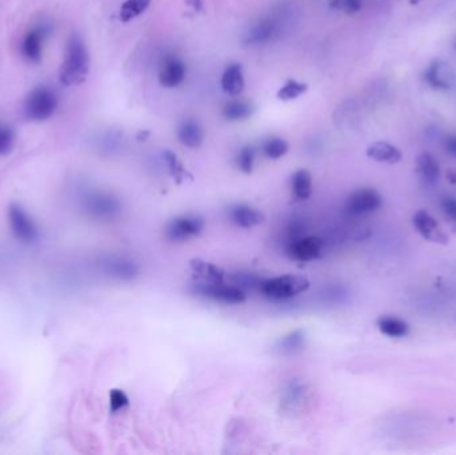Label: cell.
Segmentation results:
<instances>
[{
	"mask_svg": "<svg viewBox=\"0 0 456 455\" xmlns=\"http://www.w3.org/2000/svg\"><path fill=\"white\" fill-rule=\"evenodd\" d=\"M308 86L305 83H301L298 80H288L283 87H281V90L278 91V99L283 100V102H289V100H295L299 96L303 95L304 93L307 91Z\"/></svg>",
	"mask_w": 456,
	"mask_h": 455,
	"instance_id": "24",
	"label": "cell"
},
{
	"mask_svg": "<svg viewBox=\"0 0 456 455\" xmlns=\"http://www.w3.org/2000/svg\"><path fill=\"white\" fill-rule=\"evenodd\" d=\"M15 146V133L11 126L0 122V156H6Z\"/></svg>",
	"mask_w": 456,
	"mask_h": 455,
	"instance_id": "27",
	"label": "cell"
},
{
	"mask_svg": "<svg viewBox=\"0 0 456 455\" xmlns=\"http://www.w3.org/2000/svg\"><path fill=\"white\" fill-rule=\"evenodd\" d=\"M254 160H255V152L252 150V147H243L239 155H238V167L239 170L245 174H251L254 170Z\"/></svg>",
	"mask_w": 456,
	"mask_h": 455,
	"instance_id": "28",
	"label": "cell"
},
{
	"mask_svg": "<svg viewBox=\"0 0 456 455\" xmlns=\"http://www.w3.org/2000/svg\"><path fill=\"white\" fill-rule=\"evenodd\" d=\"M222 89L229 96H239L245 91V76L240 64H229L225 70Z\"/></svg>",
	"mask_w": 456,
	"mask_h": 455,
	"instance_id": "16",
	"label": "cell"
},
{
	"mask_svg": "<svg viewBox=\"0 0 456 455\" xmlns=\"http://www.w3.org/2000/svg\"><path fill=\"white\" fill-rule=\"evenodd\" d=\"M304 334L301 330L292 331L289 333L287 337L283 338V341L281 342V347L282 350H288V351H294L296 349H301L303 344Z\"/></svg>",
	"mask_w": 456,
	"mask_h": 455,
	"instance_id": "31",
	"label": "cell"
},
{
	"mask_svg": "<svg viewBox=\"0 0 456 455\" xmlns=\"http://www.w3.org/2000/svg\"><path fill=\"white\" fill-rule=\"evenodd\" d=\"M53 27L50 23L41 21L27 31L20 44L21 57L27 62L37 64L43 57V47L46 39L50 37Z\"/></svg>",
	"mask_w": 456,
	"mask_h": 455,
	"instance_id": "4",
	"label": "cell"
},
{
	"mask_svg": "<svg viewBox=\"0 0 456 455\" xmlns=\"http://www.w3.org/2000/svg\"><path fill=\"white\" fill-rule=\"evenodd\" d=\"M447 179L456 185V169H451V170L447 171Z\"/></svg>",
	"mask_w": 456,
	"mask_h": 455,
	"instance_id": "35",
	"label": "cell"
},
{
	"mask_svg": "<svg viewBox=\"0 0 456 455\" xmlns=\"http://www.w3.org/2000/svg\"><path fill=\"white\" fill-rule=\"evenodd\" d=\"M426 82L435 90H447L451 87V76L447 71V64L434 60L424 73Z\"/></svg>",
	"mask_w": 456,
	"mask_h": 455,
	"instance_id": "18",
	"label": "cell"
},
{
	"mask_svg": "<svg viewBox=\"0 0 456 455\" xmlns=\"http://www.w3.org/2000/svg\"><path fill=\"white\" fill-rule=\"evenodd\" d=\"M383 203V198L379 192L374 189H361L354 191L347 202L345 211L351 215H365L379 209Z\"/></svg>",
	"mask_w": 456,
	"mask_h": 455,
	"instance_id": "8",
	"label": "cell"
},
{
	"mask_svg": "<svg viewBox=\"0 0 456 455\" xmlns=\"http://www.w3.org/2000/svg\"><path fill=\"white\" fill-rule=\"evenodd\" d=\"M324 242L318 236H307L296 241L289 247V255L295 261L310 262L318 259L322 255Z\"/></svg>",
	"mask_w": 456,
	"mask_h": 455,
	"instance_id": "10",
	"label": "cell"
},
{
	"mask_svg": "<svg viewBox=\"0 0 456 455\" xmlns=\"http://www.w3.org/2000/svg\"><path fill=\"white\" fill-rule=\"evenodd\" d=\"M108 266H110V272L119 278H133L136 272V267L131 262L117 261Z\"/></svg>",
	"mask_w": 456,
	"mask_h": 455,
	"instance_id": "29",
	"label": "cell"
},
{
	"mask_svg": "<svg viewBox=\"0 0 456 455\" xmlns=\"http://www.w3.org/2000/svg\"><path fill=\"white\" fill-rule=\"evenodd\" d=\"M8 223L11 232L21 243H34L38 239V228L27 211L19 205L8 207Z\"/></svg>",
	"mask_w": 456,
	"mask_h": 455,
	"instance_id": "5",
	"label": "cell"
},
{
	"mask_svg": "<svg viewBox=\"0 0 456 455\" xmlns=\"http://www.w3.org/2000/svg\"><path fill=\"white\" fill-rule=\"evenodd\" d=\"M190 267L192 272L199 278L202 282L206 284H222L225 282V271L219 266L206 262L199 258H193L190 261Z\"/></svg>",
	"mask_w": 456,
	"mask_h": 455,
	"instance_id": "13",
	"label": "cell"
},
{
	"mask_svg": "<svg viewBox=\"0 0 456 455\" xmlns=\"http://www.w3.org/2000/svg\"><path fill=\"white\" fill-rule=\"evenodd\" d=\"M186 64L178 57H167L159 73V83L166 89L178 87L186 77Z\"/></svg>",
	"mask_w": 456,
	"mask_h": 455,
	"instance_id": "11",
	"label": "cell"
},
{
	"mask_svg": "<svg viewBox=\"0 0 456 455\" xmlns=\"http://www.w3.org/2000/svg\"><path fill=\"white\" fill-rule=\"evenodd\" d=\"M367 156L375 162L387 163V165H397L403 158V154L398 147L390 145L387 142H375L367 149Z\"/></svg>",
	"mask_w": 456,
	"mask_h": 455,
	"instance_id": "14",
	"label": "cell"
},
{
	"mask_svg": "<svg viewBox=\"0 0 456 455\" xmlns=\"http://www.w3.org/2000/svg\"><path fill=\"white\" fill-rule=\"evenodd\" d=\"M205 228V219L199 215H180L167 223L166 236L171 242H184L196 236Z\"/></svg>",
	"mask_w": 456,
	"mask_h": 455,
	"instance_id": "7",
	"label": "cell"
},
{
	"mask_svg": "<svg viewBox=\"0 0 456 455\" xmlns=\"http://www.w3.org/2000/svg\"><path fill=\"white\" fill-rule=\"evenodd\" d=\"M292 191L301 201H305L312 194V176L307 170L296 171L292 175Z\"/></svg>",
	"mask_w": 456,
	"mask_h": 455,
	"instance_id": "21",
	"label": "cell"
},
{
	"mask_svg": "<svg viewBox=\"0 0 456 455\" xmlns=\"http://www.w3.org/2000/svg\"><path fill=\"white\" fill-rule=\"evenodd\" d=\"M378 328L381 334L390 338H404L410 334L408 323L395 317H380Z\"/></svg>",
	"mask_w": 456,
	"mask_h": 455,
	"instance_id": "19",
	"label": "cell"
},
{
	"mask_svg": "<svg viewBox=\"0 0 456 455\" xmlns=\"http://www.w3.org/2000/svg\"><path fill=\"white\" fill-rule=\"evenodd\" d=\"M417 174L424 185L434 186L440 175L437 159L428 152L420 154L417 159Z\"/></svg>",
	"mask_w": 456,
	"mask_h": 455,
	"instance_id": "17",
	"label": "cell"
},
{
	"mask_svg": "<svg viewBox=\"0 0 456 455\" xmlns=\"http://www.w3.org/2000/svg\"><path fill=\"white\" fill-rule=\"evenodd\" d=\"M308 287H310V281L305 277L292 275V274L268 278L259 282V290L262 291V294L269 299H276V301L294 298L307 291Z\"/></svg>",
	"mask_w": 456,
	"mask_h": 455,
	"instance_id": "2",
	"label": "cell"
},
{
	"mask_svg": "<svg viewBox=\"0 0 456 455\" xmlns=\"http://www.w3.org/2000/svg\"><path fill=\"white\" fill-rule=\"evenodd\" d=\"M288 151V143L282 138H271L263 145V152L268 159L276 160Z\"/></svg>",
	"mask_w": 456,
	"mask_h": 455,
	"instance_id": "25",
	"label": "cell"
},
{
	"mask_svg": "<svg viewBox=\"0 0 456 455\" xmlns=\"http://www.w3.org/2000/svg\"><path fill=\"white\" fill-rule=\"evenodd\" d=\"M441 210L444 215L456 226V199L455 198H444L441 201Z\"/></svg>",
	"mask_w": 456,
	"mask_h": 455,
	"instance_id": "33",
	"label": "cell"
},
{
	"mask_svg": "<svg viewBox=\"0 0 456 455\" xmlns=\"http://www.w3.org/2000/svg\"><path fill=\"white\" fill-rule=\"evenodd\" d=\"M331 7L343 11L347 15H354L361 8V0H332Z\"/></svg>",
	"mask_w": 456,
	"mask_h": 455,
	"instance_id": "30",
	"label": "cell"
},
{
	"mask_svg": "<svg viewBox=\"0 0 456 455\" xmlns=\"http://www.w3.org/2000/svg\"><path fill=\"white\" fill-rule=\"evenodd\" d=\"M229 219L239 228H251L262 225L266 221V215L248 205H235L229 210Z\"/></svg>",
	"mask_w": 456,
	"mask_h": 455,
	"instance_id": "12",
	"label": "cell"
},
{
	"mask_svg": "<svg viewBox=\"0 0 456 455\" xmlns=\"http://www.w3.org/2000/svg\"><path fill=\"white\" fill-rule=\"evenodd\" d=\"M252 106L246 100H231L223 109V116L229 122H238L245 120L252 115Z\"/></svg>",
	"mask_w": 456,
	"mask_h": 455,
	"instance_id": "22",
	"label": "cell"
},
{
	"mask_svg": "<svg viewBox=\"0 0 456 455\" xmlns=\"http://www.w3.org/2000/svg\"><path fill=\"white\" fill-rule=\"evenodd\" d=\"M90 71V55L83 39L73 34L66 46L64 57L59 70V79L64 86L83 83Z\"/></svg>",
	"mask_w": 456,
	"mask_h": 455,
	"instance_id": "1",
	"label": "cell"
},
{
	"mask_svg": "<svg viewBox=\"0 0 456 455\" xmlns=\"http://www.w3.org/2000/svg\"><path fill=\"white\" fill-rule=\"evenodd\" d=\"M163 156H164V160L169 166V170H170V174H171L172 178L180 183L186 176H187V171L183 167L182 162L178 159V156L173 154V152L170 151V150H166L163 152Z\"/></svg>",
	"mask_w": 456,
	"mask_h": 455,
	"instance_id": "26",
	"label": "cell"
},
{
	"mask_svg": "<svg viewBox=\"0 0 456 455\" xmlns=\"http://www.w3.org/2000/svg\"><path fill=\"white\" fill-rule=\"evenodd\" d=\"M412 223L424 239L437 245L448 243V235L440 228L437 219L426 210H419L415 212V215L412 216Z\"/></svg>",
	"mask_w": 456,
	"mask_h": 455,
	"instance_id": "9",
	"label": "cell"
},
{
	"mask_svg": "<svg viewBox=\"0 0 456 455\" xmlns=\"http://www.w3.org/2000/svg\"><path fill=\"white\" fill-rule=\"evenodd\" d=\"M151 0H126L120 7L119 18L122 21L127 23L130 20L135 19L136 17L142 15L149 8Z\"/></svg>",
	"mask_w": 456,
	"mask_h": 455,
	"instance_id": "23",
	"label": "cell"
},
{
	"mask_svg": "<svg viewBox=\"0 0 456 455\" xmlns=\"http://www.w3.org/2000/svg\"><path fill=\"white\" fill-rule=\"evenodd\" d=\"M276 30L275 21L271 19L260 20L255 26L249 28L245 43L247 44H259V43H266L269 39L274 37Z\"/></svg>",
	"mask_w": 456,
	"mask_h": 455,
	"instance_id": "20",
	"label": "cell"
},
{
	"mask_svg": "<svg viewBox=\"0 0 456 455\" xmlns=\"http://www.w3.org/2000/svg\"><path fill=\"white\" fill-rule=\"evenodd\" d=\"M444 149L451 156L456 158V136H448L444 142Z\"/></svg>",
	"mask_w": 456,
	"mask_h": 455,
	"instance_id": "34",
	"label": "cell"
},
{
	"mask_svg": "<svg viewBox=\"0 0 456 455\" xmlns=\"http://www.w3.org/2000/svg\"><path fill=\"white\" fill-rule=\"evenodd\" d=\"M59 99L48 87L40 86L34 89L24 100V116L31 122H44L57 113Z\"/></svg>",
	"mask_w": 456,
	"mask_h": 455,
	"instance_id": "3",
	"label": "cell"
},
{
	"mask_svg": "<svg viewBox=\"0 0 456 455\" xmlns=\"http://www.w3.org/2000/svg\"><path fill=\"white\" fill-rule=\"evenodd\" d=\"M130 405V399L126 396L124 391L114 389L110 391V407L113 413H117L119 410L124 409Z\"/></svg>",
	"mask_w": 456,
	"mask_h": 455,
	"instance_id": "32",
	"label": "cell"
},
{
	"mask_svg": "<svg viewBox=\"0 0 456 455\" xmlns=\"http://www.w3.org/2000/svg\"><path fill=\"white\" fill-rule=\"evenodd\" d=\"M179 142L189 149H199L205 140V131L195 120H184L178 129Z\"/></svg>",
	"mask_w": 456,
	"mask_h": 455,
	"instance_id": "15",
	"label": "cell"
},
{
	"mask_svg": "<svg viewBox=\"0 0 456 455\" xmlns=\"http://www.w3.org/2000/svg\"><path fill=\"white\" fill-rule=\"evenodd\" d=\"M454 50L456 51V38L455 40H454Z\"/></svg>",
	"mask_w": 456,
	"mask_h": 455,
	"instance_id": "36",
	"label": "cell"
},
{
	"mask_svg": "<svg viewBox=\"0 0 456 455\" xmlns=\"http://www.w3.org/2000/svg\"><path fill=\"white\" fill-rule=\"evenodd\" d=\"M193 292L209 298L216 302L222 304H242L246 301V294L242 288L236 286H229L225 282L222 284H206V282H199L192 286Z\"/></svg>",
	"mask_w": 456,
	"mask_h": 455,
	"instance_id": "6",
	"label": "cell"
}]
</instances>
